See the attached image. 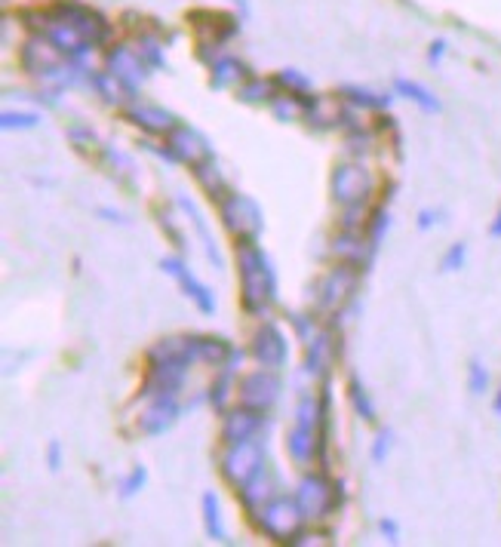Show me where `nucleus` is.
Here are the masks:
<instances>
[{"mask_svg":"<svg viewBox=\"0 0 501 547\" xmlns=\"http://www.w3.org/2000/svg\"><path fill=\"white\" fill-rule=\"evenodd\" d=\"M237 271H240V296L249 314H265L277 296V280L271 262L256 240L237 246Z\"/></svg>","mask_w":501,"mask_h":547,"instance_id":"obj_1","label":"nucleus"},{"mask_svg":"<svg viewBox=\"0 0 501 547\" xmlns=\"http://www.w3.org/2000/svg\"><path fill=\"white\" fill-rule=\"evenodd\" d=\"M305 520L308 517L302 511L299 498H289V495H274L259 511V529L274 541H296Z\"/></svg>","mask_w":501,"mask_h":547,"instance_id":"obj_2","label":"nucleus"},{"mask_svg":"<svg viewBox=\"0 0 501 547\" xmlns=\"http://www.w3.org/2000/svg\"><path fill=\"white\" fill-rule=\"evenodd\" d=\"M219 216H222V225L228 228V234H234L240 243L259 240L262 225H265L259 203L246 194H225L219 200Z\"/></svg>","mask_w":501,"mask_h":547,"instance_id":"obj_3","label":"nucleus"},{"mask_svg":"<svg viewBox=\"0 0 501 547\" xmlns=\"http://www.w3.org/2000/svg\"><path fill=\"white\" fill-rule=\"evenodd\" d=\"M265 468V449L259 440H243V443H228L222 455V477L234 486L243 489L256 474Z\"/></svg>","mask_w":501,"mask_h":547,"instance_id":"obj_4","label":"nucleus"},{"mask_svg":"<svg viewBox=\"0 0 501 547\" xmlns=\"http://www.w3.org/2000/svg\"><path fill=\"white\" fill-rule=\"evenodd\" d=\"M296 498H299V504H302V511H305L308 520L329 517V514L342 504L339 486L332 483L329 477H323V474H308V477L299 483Z\"/></svg>","mask_w":501,"mask_h":547,"instance_id":"obj_5","label":"nucleus"},{"mask_svg":"<svg viewBox=\"0 0 501 547\" xmlns=\"http://www.w3.org/2000/svg\"><path fill=\"white\" fill-rule=\"evenodd\" d=\"M280 397V378L274 375V369L262 366L256 372H249L240 378V385H237V400L240 406H249V409H256V412H265L277 403Z\"/></svg>","mask_w":501,"mask_h":547,"instance_id":"obj_6","label":"nucleus"},{"mask_svg":"<svg viewBox=\"0 0 501 547\" xmlns=\"http://www.w3.org/2000/svg\"><path fill=\"white\" fill-rule=\"evenodd\" d=\"M166 148H170L173 160L176 163H191V166H200L206 160H213V148L206 142L194 126H185V123H176L170 133H166Z\"/></svg>","mask_w":501,"mask_h":547,"instance_id":"obj_7","label":"nucleus"},{"mask_svg":"<svg viewBox=\"0 0 501 547\" xmlns=\"http://www.w3.org/2000/svg\"><path fill=\"white\" fill-rule=\"evenodd\" d=\"M56 13H59V19H56V22H65V25H71L74 31H80L83 37L90 40L93 47L105 44L108 34H111L108 22H105L99 13L87 10L83 4H59V7H56Z\"/></svg>","mask_w":501,"mask_h":547,"instance_id":"obj_8","label":"nucleus"},{"mask_svg":"<svg viewBox=\"0 0 501 547\" xmlns=\"http://www.w3.org/2000/svg\"><path fill=\"white\" fill-rule=\"evenodd\" d=\"M160 268H163V274H170V277H176L179 283H182V289H185V296L203 311V314H213L216 311V296L210 292V286H203L191 271H188V265L182 262V259H176V256H166L163 262H160Z\"/></svg>","mask_w":501,"mask_h":547,"instance_id":"obj_9","label":"nucleus"},{"mask_svg":"<svg viewBox=\"0 0 501 547\" xmlns=\"http://www.w3.org/2000/svg\"><path fill=\"white\" fill-rule=\"evenodd\" d=\"M357 280L360 274L354 271V265H339L336 271H329L320 283V305L329 308V311H336L342 308L348 299H351V292L357 289Z\"/></svg>","mask_w":501,"mask_h":547,"instance_id":"obj_10","label":"nucleus"},{"mask_svg":"<svg viewBox=\"0 0 501 547\" xmlns=\"http://www.w3.org/2000/svg\"><path fill=\"white\" fill-rule=\"evenodd\" d=\"M22 65L25 71L37 74V77H53L56 71L65 68V53L53 44V40H28L25 53H22Z\"/></svg>","mask_w":501,"mask_h":547,"instance_id":"obj_11","label":"nucleus"},{"mask_svg":"<svg viewBox=\"0 0 501 547\" xmlns=\"http://www.w3.org/2000/svg\"><path fill=\"white\" fill-rule=\"evenodd\" d=\"M369 194V176L363 166H339L332 173V197L342 206H363Z\"/></svg>","mask_w":501,"mask_h":547,"instance_id":"obj_12","label":"nucleus"},{"mask_svg":"<svg viewBox=\"0 0 501 547\" xmlns=\"http://www.w3.org/2000/svg\"><path fill=\"white\" fill-rule=\"evenodd\" d=\"M253 357L268 366V369H280L289 357V342L286 335L280 332V326L265 323L256 335H253Z\"/></svg>","mask_w":501,"mask_h":547,"instance_id":"obj_13","label":"nucleus"},{"mask_svg":"<svg viewBox=\"0 0 501 547\" xmlns=\"http://www.w3.org/2000/svg\"><path fill=\"white\" fill-rule=\"evenodd\" d=\"M176 418H179V403L173 394H160L151 400V406L142 412L139 418V431L148 434V437H160L166 434L173 425H176Z\"/></svg>","mask_w":501,"mask_h":547,"instance_id":"obj_14","label":"nucleus"},{"mask_svg":"<svg viewBox=\"0 0 501 547\" xmlns=\"http://www.w3.org/2000/svg\"><path fill=\"white\" fill-rule=\"evenodd\" d=\"M265 418L262 412L240 406L234 412H225V425H222V440L225 443H243V440H256V434L262 431Z\"/></svg>","mask_w":501,"mask_h":547,"instance_id":"obj_15","label":"nucleus"},{"mask_svg":"<svg viewBox=\"0 0 501 547\" xmlns=\"http://www.w3.org/2000/svg\"><path fill=\"white\" fill-rule=\"evenodd\" d=\"M108 71H111L117 80L127 83L130 93H136V90H139V83H142V77H145V59H142V53H133V50H127V47H117V50L108 53Z\"/></svg>","mask_w":501,"mask_h":547,"instance_id":"obj_16","label":"nucleus"},{"mask_svg":"<svg viewBox=\"0 0 501 547\" xmlns=\"http://www.w3.org/2000/svg\"><path fill=\"white\" fill-rule=\"evenodd\" d=\"M240 492V501H243V508L249 511V514H259L265 504L274 498V477L271 474H265V468H262V474H256L253 480H249L243 489H237Z\"/></svg>","mask_w":501,"mask_h":547,"instance_id":"obj_17","label":"nucleus"},{"mask_svg":"<svg viewBox=\"0 0 501 547\" xmlns=\"http://www.w3.org/2000/svg\"><path fill=\"white\" fill-rule=\"evenodd\" d=\"M317 440H320V434H317L314 425L296 422V428H292L289 437H286V452L296 458L299 465H305V461H311L314 452H317Z\"/></svg>","mask_w":501,"mask_h":547,"instance_id":"obj_18","label":"nucleus"},{"mask_svg":"<svg viewBox=\"0 0 501 547\" xmlns=\"http://www.w3.org/2000/svg\"><path fill=\"white\" fill-rule=\"evenodd\" d=\"M130 120L136 126H142L145 133H170L176 126V117L163 108H154V105H136L130 108Z\"/></svg>","mask_w":501,"mask_h":547,"instance_id":"obj_19","label":"nucleus"},{"mask_svg":"<svg viewBox=\"0 0 501 547\" xmlns=\"http://www.w3.org/2000/svg\"><path fill=\"white\" fill-rule=\"evenodd\" d=\"M332 360H336V339H332L329 332L314 335L308 342V372L323 375V372H329Z\"/></svg>","mask_w":501,"mask_h":547,"instance_id":"obj_20","label":"nucleus"},{"mask_svg":"<svg viewBox=\"0 0 501 547\" xmlns=\"http://www.w3.org/2000/svg\"><path fill=\"white\" fill-rule=\"evenodd\" d=\"M394 87H397V93H400V96H406L409 102H415L422 111H431V114H434V111H440V99H437L428 87H422V83L400 77V80L394 83Z\"/></svg>","mask_w":501,"mask_h":547,"instance_id":"obj_21","label":"nucleus"},{"mask_svg":"<svg viewBox=\"0 0 501 547\" xmlns=\"http://www.w3.org/2000/svg\"><path fill=\"white\" fill-rule=\"evenodd\" d=\"M200 504H203V526H206V535H210L213 541H228L225 526H222V511H219V498H216V492H203Z\"/></svg>","mask_w":501,"mask_h":547,"instance_id":"obj_22","label":"nucleus"},{"mask_svg":"<svg viewBox=\"0 0 501 547\" xmlns=\"http://www.w3.org/2000/svg\"><path fill=\"white\" fill-rule=\"evenodd\" d=\"M194 176H197L200 188H203L206 194H210L213 200H222V197H225V179H222L219 166H216V157H213V160H206V163H200V166H194Z\"/></svg>","mask_w":501,"mask_h":547,"instance_id":"obj_23","label":"nucleus"},{"mask_svg":"<svg viewBox=\"0 0 501 547\" xmlns=\"http://www.w3.org/2000/svg\"><path fill=\"white\" fill-rule=\"evenodd\" d=\"M246 77V68L237 62V59H231V56H222V59H216L213 62V87H228V83H234V80H243Z\"/></svg>","mask_w":501,"mask_h":547,"instance_id":"obj_24","label":"nucleus"},{"mask_svg":"<svg viewBox=\"0 0 501 547\" xmlns=\"http://www.w3.org/2000/svg\"><path fill=\"white\" fill-rule=\"evenodd\" d=\"M332 252H336L339 259H345V262L357 265V262H363V256H366V249H363V237H357L354 231H345V234L336 240V246H332Z\"/></svg>","mask_w":501,"mask_h":547,"instance_id":"obj_25","label":"nucleus"},{"mask_svg":"<svg viewBox=\"0 0 501 547\" xmlns=\"http://www.w3.org/2000/svg\"><path fill=\"white\" fill-rule=\"evenodd\" d=\"M237 96H240L243 102H249V105L268 102V99H274V83H271V80H262V77H256V80L243 83Z\"/></svg>","mask_w":501,"mask_h":547,"instance_id":"obj_26","label":"nucleus"},{"mask_svg":"<svg viewBox=\"0 0 501 547\" xmlns=\"http://www.w3.org/2000/svg\"><path fill=\"white\" fill-rule=\"evenodd\" d=\"M93 80V87L108 99V102H120L123 99V93H130V87L123 80H117L111 71H105V74H96V77H90Z\"/></svg>","mask_w":501,"mask_h":547,"instance_id":"obj_27","label":"nucleus"},{"mask_svg":"<svg viewBox=\"0 0 501 547\" xmlns=\"http://www.w3.org/2000/svg\"><path fill=\"white\" fill-rule=\"evenodd\" d=\"M342 96L360 108H388L391 105V96H382V93H372V90H363V87H345Z\"/></svg>","mask_w":501,"mask_h":547,"instance_id":"obj_28","label":"nucleus"},{"mask_svg":"<svg viewBox=\"0 0 501 547\" xmlns=\"http://www.w3.org/2000/svg\"><path fill=\"white\" fill-rule=\"evenodd\" d=\"M0 126H4V130H34V126H40V114L4 111V117H0Z\"/></svg>","mask_w":501,"mask_h":547,"instance_id":"obj_29","label":"nucleus"},{"mask_svg":"<svg viewBox=\"0 0 501 547\" xmlns=\"http://www.w3.org/2000/svg\"><path fill=\"white\" fill-rule=\"evenodd\" d=\"M145 483H148V471L142 465H136L127 477L120 480V498H136Z\"/></svg>","mask_w":501,"mask_h":547,"instance_id":"obj_30","label":"nucleus"},{"mask_svg":"<svg viewBox=\"0 0 501 547\" xmlns=\"http://www.w3.org/2000/svg\"><path fill=\"white\" fill-rule=\"evenodd\" d=\"M351 400H354V409L366 418V422H375V406H372L369 394L363 391L360 378H351Z\"/></svg>","mask_w":501,"mask_h":547,"instance_id":"obj_31","label":"nucleus"},{"mask_svg":"<svg viewBox=\"0 0 501 547\" xmlns=\"http://www.w3.org/2000/svg\"><path fill=\"white\" fill-rule=\"evenodd\" d=\"M231 375H234V369L228 366V369L219 375V382L213 385V394H210V400H213V406H216L219 412H225V409H228V397H231Z\"/></svg>","mask_w":501,"mask_h":547,"instance_id":"obj_32","label":"nucleus"},{"mask_svg":"<svg viewBox=\"0 0 501 547\" xmlns=\"http://www.w3.org/2000/svg\"><path fill=\"white\" fill-rule=\"evenodd\" d=\"M277 83H280V87H286L289 93H308V90H311V80H308L305 74H299L296 68L280 71V74H277Z\"/></svg>","mask_w":501,"mask_h":547,"instance_id":"obj_33","label":"nucleus"},{"mask_svg":"<svg viewBox=\"0 0 501 547\" xmlns=\"http://www.w3.org/2000/svg\"><path fill=\"white\" fill-rule=\"evenodd\" d=\"M388 213L385 209H375L372 213V222H369V246L372 249H379V243H382V234H385V228H388Z\"/></svg>","mask_w":501,"mask_h":547,"instance_id":"obj_34","label":"nucleus"},{"mask_svg":"<svg viewBox=\"0 0 501 547\" xmlns=\"http://www.w3.org/2000/svg\"><path fill=\"white\" fill-rule=\"evenodd\" d=\"M465 259H468V246L465 243H452L446 249V256H443V271H458V268L465 265Z\"/></svg>","mask_w":501,"mask_h":547,"instance_id":"obj_35","label":"nucleus"},{"mask_svg":"<svg viewBox=\"0 0 501 547\" xmlns=\"http://www.w3.org/2000/svg\"><path fill=\"white\" fill-rule=\"evenodd\" d=\"M468 385H471V391L474 394H483L486 388H489V372H486V366L483 363H471V378H468Z\"/></svg>","mask_w":501,"mask_h":547,"instance_id":"obj_36","label":"nucleus"},{"mask_svg":"<svg viewBox=\"0 0 501 547\" xmlns=\"http://www.w3.org/2000/svg\"><path fill=\"white\" fill-rule=\"evenodd\" d=\"M388 452H391V431H379V437H375V443H372V461L375 465H382V461L388 458Z\"/></svg>","mask_w":501,"mask_h":547,"instance_id":"obj_37","label":"nucleus"},{"mask_svg":"<svg viewBox=\"0 0 501 547\" xmlns=\"http://www.w3.org/2000/svg\"><path fill=\"white\" fill-rule=\"evenodd\" d=\"M47 461H50V471H59L62 468V443L53 440L50 449H47Z\"/></svg>","mask_w":501,"mask_h":547,"instance_id":"obj_38","label":"nucleus"},{"mask_svg":"<svg viewBox=\"0 0 501 547\" xmlns=\"http://www.w3.org/2000/svg\"><path fill=\"white\" fill-rule=\"evenodd\" d=\"M379 529H382V535H385L388 541H400V526H397V520H388V517H385V520L379 523Z\"/></svg>","mask_w":501,"mask_h":547,"instance_id":"obj_39","label":"nucleus"},{"mask_svg":"<svg viewBox=\"0 0 501 547\" xmlns=\"http://www.w3.org/2000/svg\"><path fill=\"white\" fill-rule=\"evenodd\" d=\"M434 225H437V213H434V209H422V213H419V228L431 231Z\"/></svg>","mask_w":501,"mask_h":547,"instance_id":"obj_40","label":"nucleus"},{"mask_svg":"<svg viewBox=\"0 0 501 547\" xmlns=\"http://www.w3.org/2000/svg\"><path fill=\"white\" fill-rule=\"evenodd\" d=\"M443 53H446V40H434V44H431V56H428V59H431V65H434V62H440V59H443Z\"/></svg>","mask_w":501,"mask_h":547,"instance_id":"obj_41","label":"nucleus"},{"mask_svg":"<svg viewBox=\"0 0 501 547\" xmlns=\"http://www.w3.org/2000/svg\"><path fill=\"white\" fill-rule=\"evenodd\" d=\"M489 234H492V237H501V209H498V216H495V222L489 225Z\"/></svg>","mask_w":501,"mask_h":547,"instance_id":"obj_42","label":"nucleus"},{"mask_svg":"<svg viewBox=\"0 0 501 547\" xmlns=\"http://www.w3.org/2000/svg\"><path fill=\"white\" fill-rule=\"evenodd\" d=\"M492 409H495V412H498V415H501V391H498V397H495V403H492Z\"/></svg>","mask_w":501,"mask_h":547,"instance_id":"obj_43","label":"nucleus"}]
</instances>
